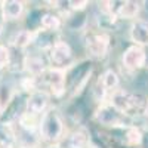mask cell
<instances>
[{
	"mask_svg": "<svg viewBox=\"0 0 148 148\" xmlns=\"http://www.w3.org/2000/svg\"><path fill=\"white\" fill-rule=\"evenodd\" d=\"M127 37L130 40V45H136L142 47H148V19L138 18L130 22Z\"/></svg>",
	"mask_w": 148,
	"mask_h": 148,
	"instance_id": "7c38bea8",
	"label": "cell"
},
{
	"mask_svg": "<svg viewBox=\"0 0 148 148\" xmlns=\"http://www.w3.org/2000/svg\"><path fill=\"white\" fill-rule=\"evenodd\" d=\"M92 120L96 125L107 127L110 130H121V129L136 125V120H133L132 117L121 113L119 108H116L108 101L96 105L93 114H92Z\"/></svg>",
	"mask_w": 148,
	"mask_h": 148,
	"instance_id": "7a4b0ae2",
	"label": "cell"
},
{
	"mask_svg": "<svg viewBox=\"0 0 148 148\" xmlns=\"http://www.w3.org/2000/svg\"><path fill=\"white\" fill-rule=\"evenodd\" d=\"M47 59L51 67L62 68V70H70L71 67L77 64L71 45L64 39H59L53 45V47L47 52Z\"/></svg>",
	"mask_w": 148,
	"mask_h": 148,
	"instance_id": "8992f818",
	"label": "cell"
},
{
	"mask_svg": "<svg viewBox=\"0 0 148 148\" xmlns=\"http://www.w3.org/2000/svg\"><path fill=\"white\" fill-rule=\"evenodd\" d=\"M5 28H6V22H5V19L2 18V15H0V39H2V36H3V33H5Z\"/></svg>",
	"mask_w": 148,
	"mask_h": 148,
	"instance_id": "d6986e66",
	"label": "cell"
},
{
	"mask_svg": "<svg viewBox=\"0 0 148 148\" xmlns=\"http://www.w3.org/2000/svg\"><path fill=\"white\" fill-rule=\"evenodd\" d=\"M145 99L142 95L136 92H130L125 88H120L116 92H113L108 98V102L113 104L116 108H119L121 113L136 120L144 114V107H145Z\"/></svg>",
	"mask_w": 148,
	"mask_h": 148,
	"instance_id": "277c9868",
	"label": "cell"
},
{
	"mask_svg": "<svg viewBox=\"0 0 148 148\" xmlns=\"http://www.w3.org/2000/svg\"><path fill=\"white\" fill-rule=\"evenodd\" d=\"M67 133V126L62 113L56 105L46 110L39 121V136L46 145L58 144Z\"/></svg>",
	"mask_w": 148,
	"mask_h": 148,
	"instance_id": "6da1fadb",
	"label": "cell"
},
{
	"mask_svg": "<svg viewBox=\"0 0 148 148\" xmlns=\"http://www.w3.org/2000/svg\"><path fill=\"white\" fill-rule=\"evenodd\" d=\"M34 45V30L33 28H19L16 30L12 37L9 39L8 46L14 47L15 51L25 53L28 49H31Z\"/></svg>",
	"mask_w": 148,
	"mask_h": 148,
	"instance_id": "4fadbf2b",
	"label": "cell"
},
{
	"mask_svg": "<svg viewBox=\"0 0 148 148\" xmlns=\"http://www.w3.org/2000/svg\"><path fill=\"white\" fill-rule=\"evenodd\" d=\"M89 148H99V147H98V145H96V144H93V142H92V144H90V145H89Z\"/></svg>",
	"mask_w": 148,
	"mask_h": 148,
	"instance_id": "7402d4cb",
	"label": "cell"
},
{
	"mask_svg": "<svg viewBox=\"0 0 148 148\" xmlns=\"http://www.w3.org/2000/svg\"><path fill=\"white\" fill-rule=\"evenodd\" d=\"M45 148H61L58 144H51V145H46Z\"/></svg>",
	"mask_w": 148,
	"mask_h": 148,
	"instance_id": "44dd1931",
	"label": "cell"
},
{
	"mask_svg": "<svg viewBox=\"0 0 148 148\" xmlns=\"http://www.w3.org/2000/svg\"><path fill=\"white\" fill-rule=\"evenodd\" d=\"M120 132H123V144L127 148H141L142 147L145 133L141 129V126L133 125L126 129H121Z\"/></svg>",
	"mask_w": 148,
	"mask_h": 148,
	"instance_id": "e0dca14e",
	"label": "cell"
},
{
	"mask_svg": "<svg viewBox=\"0 0 148 148\" xmlns=\"http://www.w3.org/2000/svg\"><path fill=\"white\" fill-rule=\"evenodd\" d=\"M83 47L89 61H104L111 51V34L99 28H88L83 37Z\"/></svg>",
	"mask_w": 148,
	"mask_h": 148,
	"instance_id": "3957f363",
	"label": "cell"
},
{
	"mask_svg": "<svg viewBox=\"0 0 148 148\" xmlns=\"http://www.w3.org/2000/svg\"><path fill=\"white\" fill-rule=\"evenodd\" d=\"M144 2H136V0H125L120 2L116 18L119 21H135L141 18V12L144 9Z\"/></svg>",
	"mask_w": 148,
	"mask_h": 148,
	"instance_id": "9a60e30c",
	"label": "cell"
},
{
	"mask_svg": "<svg viewBox=\"0 0 148 148\" xmlns=\"http://www.w3.org/2000/svg\"><path fill=\"white\" fill-rule=\"evenodd\" d=\"M40 86L46 89L52 98L61 99L67 93V70L49 67L46 73L40 77Z\"/></svg>",
	"mask_w": 148,
	"mask_h": 148,
	"instance_id": "5b68a950",
	"label": "cell"
},
{
	"mask_svg": "<svg viewBox=\"0 0 148 148\" xmlns=\"http://www.w3.org/2000/svg\"><path fill=\"white\" fill-rule=\"evenodd\" d=\"M34 30V45H33V49L36 51H40V52H45L47 53L53 47V45L61 39L59 37V33H51V31H46L40 27L37 28H33Z\"/></svg>",
	"mask_w": 148,
	"mask_h": 148,
	"instance_id": "5bb4252c",
	"label": "cell"
},
{
	"mask_svg": "<svg viewBox=\"0 0 148 148\" xmlns=\"http://www.w3.org/2000/svg\"><path fill=\"white\" fill-rule=\"evenodd\" d=\"M120 64L126 71L138 73L148 65V52L142 46L129 45L125 51L121 52Z\"/></svg>",
	"mask_w": 148,
	"mask_h": 148,
	"instance_id": "ba28073f",
	"label": "cell"
},
{
	"mask_svg": "<svg viewBox=\"0 0 148 148\" xmlns=\"http://www.w3.org/2000/svg\"><path fill=\"white\" fill-rule=\"evenodd\" d=\"M12 51L6 43H0V73H3L6 70H10L12 65Z\"/></svg>",
	"mask_w": 148,
	"mask_h": 148,
	"instance_id": "ac0fdd59",
	"label": "cell"
},
{
	"mask_svg": "<svg viewBox=\"0 0 148 148\" xmlns=\"http://www.w3.org/2000/svg\"><path fill=\"white\" fill-rule=\"evenodd\" d=\"M142 117L148 119V96H147V99H145V107H144V114H142Z\"/></svg>",
	"mask_w": 148,
	"mask_h": 148,
	"instance_id": "ffe728a7",
	"label": "cell"
},
{
	"mask_svg": "<svg viewBox=\"0 0 148 148\" xmlns=\"http://www.w3.org/2000/svg\"><path fill=\"white\" fill-rule=\"evenodd\" d=\"M90 144V132L84 125H77L74 129L67 130L64 138L58 142L61 148H89Z\"/></svg>",
	"mask_w": 148,
	"mask_h": 148,
	"instance_id": "30bf717a",
	"label": "cell"
},
{
	"mask_svg": "<svg viewBox=\"0 0 148 148\" xmlns=\"http://www.w3.org/2000/svg\"><path fill=\"white\" fill-rule=\"evenodd\" d=\"M27 5L22 0H2L0 2V15L5 22H15L25 15Z\"/></svg>",
	"mask_w": 148,
	"mask_h": 148,
	"instance_id": "8fae6325",
	"label": "cell"
},
{
	"mask_svg": "<svg viewBox=\"0 0 148 148\" xmlns=\"http://www.w3.org/2000/svg\"><path fill=\"white\" fill-rule=\"evenodd\" d=\"M51 107H52V95L46 89L39 88L37 90L27 95L25 101H24L22 111L27 114L36 116V117H42V114Z\"/></svg>",
	"mask_w": 148,
	"mask_h": 148,
	"instance_id": "9c48e42d",
	"label": "cell"
},
{
	"mask_svg": "<svg viewBox=\"0 0 148 148\" xmlns=\"http://www.w3.org/2000/svg\"><path fill=\"white\" fill-rule=\"evenodd\" d=\"M49 65L47 53L36 51V49H28L25 53H22V73L27 76L40 79Z\"/></svg>",
	"mask_w": 148,
	"mask_h": 148,
	"instance_id": "52a82bcc",
	"label": "cell"
},
{
	"mask_svg": "<svg viewBox=\"0 0 148 148\" xmlns=\"http://www.w3.org/2000/svg\"><path fill=\"white\" fill-rule=\"evenodd\" d=\"M39 27L51 33H59L61 28L64 27V18L53 9L46 10L39 18Z\"/></svg>",
	"mask_w": 148,
	"mask_h": 148,
	"instance_id": "2e32d148",
	"label": "cell"
},
{
	"mask_svg": "<svg viewBox=\"0 0 148 148\" xmlns=\"http://www.w3.org/2000/svg\"><path fill=\"white\" fill-rule=\"evenodd\" d=\"M0 114H2V105H0Z\"/></svg>",
	"mask_w": 148,
	"mask_h": 148,
	"instance_id": "603a6c76",
	"label": "cell"
}]
</instances>
